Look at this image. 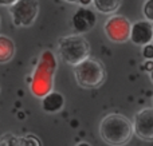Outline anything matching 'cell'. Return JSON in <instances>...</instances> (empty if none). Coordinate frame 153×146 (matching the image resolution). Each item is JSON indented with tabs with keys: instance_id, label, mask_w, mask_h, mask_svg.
<instances>
[{
	"instance_id": "obj_3",
	"label": "cell",
	"mask_w": 153,
	"mask_h": 146,
	"mask_svg": "<svg viewBox=\"0 0 153 146\" xmlns=\"http://www.w3.org/2000/svg\"><path fill=\"white\" fill-rule=\"evenodd\" d=\"M74 77L79 87L93 90L103 85L106 79V70L100 60L87 58L74 66Z\"/></svg>"
},
{
	"instance_id": "obj_20",
	"label": "cell",
	"mask_w": 153,
	"mask_h": 146,
	"mask_svg": "<svg viewBox=\"0 0 153 146\" xmlns=\"http://www.w3.org/2000/svg\"><path fill=\"white\" fill-rule=\"evenodd\" d=\"M76 146H91V145L87 144V142H79V144L76 145Z\"/></svg>"
},
{
	"instance_id": "obj_6",
	"label": "cell",
	"mask_w": 153,
	"mask_h": 146,
	"mask_svg": "<svg viewBox=\"0 0 153 146\" xmlns=\"http://www.w3.org/2000/svg\"><path fill=\"white\" fill-rule=\"evenodd\" d=\"M133 131L143 141L153 142V107H146L136 113Z\"/></svg>"
},
{
	"instance_id": "obj_10",
	"label": "cell",
	"mask_w": 153,
	"mask_h": 146,
	"mask_svg": "<svg viewBox=\"0 0 153 146\" xmlns=\"http://www.w3.org/2000/svg\"><path fill=\"white\" fill-rule=\"evenodd\" d=\"M15 43L11 38L0 35V63H8L15 56Z\"/></svg>"
},
{
	"instance_id": "obj_15",
	"label": "cell",
	"mask_w": 153,
	"mask_h": 146,
	"mask_svg": "<svg viewBox=\"0 0 153 146\" xmlns=\"http://www.w3.org/2000/svg\"><path fill=\"white\" fill-rule=\"evenodd\" d=\"M143 56L146 60H153V43H149L143 47Z\"/></svg>"
},
{
	"instance_id": "obj_23",
	"label": "cell",
	"mask_w": 153,
	"mask_h": 146,
	"mask_svg": "<svg viewBox=\"0 0 153 146\" xmlns=\"http://www.w3.org/2000/svg\"><path fill=\"white\" fill-rule=\"evenodd\" d=\"M0 23H1V19H0Z\"/></svg>"
},
{
	"instance_id": "obj_1",
	"label": "cell",
	"mask_w": 153,
	"mask_h": 146,
	"mask_svg": "<svg viewBox=\"0 0 153 146\" xmlns=\"http://www.w3.org/2000/svg\"><path fill=\"white\" fill-rule=\"evenodd\" d=\"M133 123L122 114L111 113L100 123V136L110 146H125L133 136Z\"/></svg>"
},
{
	"instance_id": "obj_16",
	"label": "cell",
	"mask_w": 153,
	"mask_h": 146,
	"mask_svg": "<svg viewBox=\"0 0 153 146\" xmlns=\"http://www.w3.org/2000/svg\"><path fill=\"white\" fill-rule=\"evenodd\" d=\"M144 70H145V71H148L149 74H151L152 70H153V60H146L145 63H144Z\"/></svg>"
},
{
	"instance_id": "obj_7",
	"label": "cell",
	"mask_w": 153,
	"mask_h": 146,
	"mask_svg": "<svg viewBox=\"0 0 153 146\" xmlns=\"http://www.w3.org/2000/svg\"><path fill=\"white\" fill-rule=\"evenodd\" d=\"M95 23H97V15L94 11L89 10L87 7H79L71 18V26L75 34H87L94 28Z\"/></svg>"
},
{
	"instance_id": "obj_13",
	"label": "cell",
	"mask_w": 153,
	"mask_h": 146,
	"mask_svg": "<svg viewBox=\"0 0 153 146\" xmlns=\"http://www.w3.org/2000/svg\"><path fill=\"white\" fill-rule=\"evenodd\" d=\"M0 146H19V137L13 134H5L0 137Z\"/></svg>"
},
{
	"instance_id": "obj_19",
	"label": "cell",
	"mask_w": 153,
	"mask_h": 146,
	"mask_svg": "<svg viewBox=\"0 0 153 146\" xmlns=\"http://www.w3.org/2000/svg\"><path fill=\"white\" fill-rule=\"evenodd\" d=\"M65 1L70 3V4H79V0H65Z\"/></svg>"
},
{
	"instance_id": "obj_22",
	"label": "cell",
	"mask_w": 153,
	"mask_h": 146,
	"mask_svg": "<svg viewBox=\"0 0 153 146\" xmlns=\"http://www.w3.org/2000/svg\"><path fill=\"white\" fill-rule=\"evenodd\" d=\"M152 103H153V98H152Z\"/></svg>"
},
{
	"instance_id": "obj_12",
	"label": "cell",
	"mask_w": 153,
	"mask_h": 146,
	"mask_svg": "<svg viewBox=\"0 0 153 146\" xmlns=\"http://www.w3.org/2000/svg\"><path fill=\"white\" fill-rule=\"evenodd\" d=\"M19 146H42L39 138L35 136H24V137H19Z\"/></svg>"
},
{
	"instance_id": "obj_18",
	"label": "cell",
	"mask_w": 153,
	"mask_h": 146,
	"mask_svg": "<svg viewBox=\"0 0 153 146\" xmlns=\"http://www.w3.org/2000/svg\"><path fill=\"white\" fill-rule=\"evenodd\" d=\"M79 4L82 7H87L89 4H93V0H79Z\"/></svg>"
},
{
	"instance_id": "obj_21",
	"label": "cell",
	"mask_w": 153,
	"mask_h": 146,
	"mask_svg": "<svg viewBox=\"0 0 153 146\" xmlns=\"http://www.w3.org/2000/svg\"><path fill=\"white\" fill-rule=\"evenodd\" d=\"M151 80H152V83H153V70H152V72H151Z\"/></svg>"
},
{
	"instance_id": "obj_17",
	"label": "cell",
	"mask_w": 153,
	"mask_h": 146,
	"mask_svg": "<svg viewBox=\"0 0 153 146\" xmlns=\"http://www.w3.org/2000/svg\"><path fill=\"white\" fill-rule=\"evenodd\" d=\"M18 1V0H0V5H5V7H11L12 4H15V3Z\"/></svg>"
},
{
	"instance_id": "obj_8",
	"label": "cell",
	"mask_w": 153,
	"mask_h": 146,
	"mask_svg": "<svg viewBox=\"0 0 153 146\" xmlns=\"http://www.w3.org/2000/svg\"><path fill=\"white\" fill-rule=\"evenodd\" d=\"M130 42L134 46H144L153 42V23L145 20H138L132 24L130 29Z\"/></svg>"
},
{
	"instance_id": "obj_11",
	"label": "cell",
	"mask_w": 153,
	"mask_h": 146,
	"mask_svg": "<svg viewBox=\"0 0 153 146\" xmlns=\"http://www.w3.org/2000/svg\"><path fill=\"white\" fill-rule=\"evenodd\" d=\"M122 0H93V5H94L95 11L103 15H111L118 11L121 7Z\"/></svg>"
},
{
	"instance_id": "obj_14",
	"label": "cell",
	"mask_w": 153,
	"mask_h": 146,
	"mask_svg": "<svg viewBox=\"0 0 153 146\" xmlns=\"http://www.w3.org/2000/svg\"><path fill=\"white\" fill-rule=\"evenodd\" d=\"M143 13L146 20L153 23V0H146V1L144 3Z\"/></svg>"
},
{
	"instance_id": "obj_2",
	"label": "cell",
	"mask_w": 153,
	"mask_h": 146,
	"mask_svg": "<svg viewBox=\"0 0 153 146\" xmlns=\"http://www.w3.org/2000/svg\"><path fill=\"white\" fill-rule=\"evenodd\" d=\"M90 43L83 35L73 34L59 38L58 40V52L63 62L70 66H76L83 62L85 59L90 58Z\"/></svg>"
},
{
	"instance_id": "obj_9",
	"label": "cell",
	"mask_w": 153,
	"mask_h": 146,
	"mask_svg": "<svg viewBox=\"0 0 153 146\" xmlns=\"http://www.w3.org/2000/svg\"><path fill=\"white\" fill-rule=\"evenodd\" d=\"M42 110L48 114H55L61 111L65 106V97L58 91H50L42 98Z\"/></svg>"
},
{
	"instance_id": "obj_5",
	"label": "cell",
	"mask_w": 153,
	"mask_h": 146,
	"mask_svg": "<svg viewBox=\"0 0 153 146\" xmlns=\"http://www.w3.org/2000/svg\"><path fill=\"white\" fill-rule=\"evenodd\" d=\"M132 23L122 15H111L103 24V31L109 40L114 43H125L130 39Z\"/></svg>"
},
{
	"instance_id": "obj_4",
	"label": "cell",
	"mask_w": 153,
	"mask_h": 146,
	"mask_svg": "<svg viewBox=\"0 0 153 146\" xmlns=\"http://www.w3.org/2000/svg\"><path fill=\"white\" fill-rule=\"evenodd\" d=\"M10 13L16 27H30L38 18L39 3L38 0H18L10 7Z\"/></svg>"
}]
</instances>
